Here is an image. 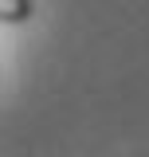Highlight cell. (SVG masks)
Returning <instances> with one entry per match:
<instances>
[{
	"instance_id": "obj_1",
	"label": "cell",
	"mask_w": 149,
	"mask_h": 157,
	"mask_svg": "<svg viewBox=\"0 0 149 157\" xmlns=\"http://www.w3.org/2000/svg\"><path fill=\"white\" fill-rule=\"evenodd\" d=\"M32 16V0H0V20L20 24V20Z\"/></svg>"
}]
</instances>
